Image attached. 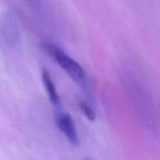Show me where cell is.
Masks as SVG:
<instances>
[{
	"label": "cell",
	"mask_w": 160,
	"mask_h": 160,
	"mask_svg": "<svg viewBox=\"0 0 160 160\" xmlns=\"http://www.w3.org/2000/svg\"><path fill=\"white\" fill-rule=\"evenodd\" d=\"M43 48L47 53L62 67L69 76L77 82H81L85 77V72L78 62L70 58L59 47L51 43L43 44Z\"/></svg>",
	"instance_id": "obj_1"
},
{
	"label": "cell",
	"mask_w": 160,
	"mask_h": 160,
	"mask_svg": "<svg viewBox=\"0 0 160 160\" xmlns=\"http://www.w3.org/2000/svg\"><path fill=\"white\" fill-rule=\"evenodd\" d=\"M56 123L59 129L63 133L72 145H78L79 138L77 132L76 127L70 114L67 112H59L56 116Z\"/></svg>",
	"instance_id": "obj_2"
},
{
	"label": "cell",
	"mask_w": 160,
	"mask_h": 160,
	"mask_svg": "<svg viewBox=\"0 0 160 160\" xmlns=\"http://www.w3.org/2000/svg\"><path fill=\"white\" fill-rule=\"evenodd\" d=\"M42 73V81H43L44 84H45V88L47 91L50 102H51L53 106H59V104H60V101H59V95H58L57 92H56V86H55L54 83L52 80L49 72L46 69H43Z\"/></svg>",
	"instance_id": "obj_3"
},
{
	"label": "cell",
	"mask_w": 160,
	"mask_h": 160,
	"mask_svg": "<svg viewBox=\"0 0 160 160\" xmlns=\"http://www.w3.org/2000/svg\"><path fill=\"white\" fill-rule=\"evenodd\" d=\"M79 108L81 109V112L84 113V115L90 121H94L96 118V115H95V111L93 110L92 107L88 104L86 102L84 101H80L78 103Z\"/></svg>",
	"instance_id": "obj_4"
},
{
	"label": "cell",
	"mask_w": 160,
	"mask_h": 160,
	"mask_svg": "<svg viewBox=\"0 0 160 160\" xmlns=\"http://www.w3.org/2000/svg\"><path fill=\"white\" fill-rule=\"evenodd\" d=\"M27 2H28L29 3L32 5H36L39 2V0H26Z\"/></svg>",
	"instance_id": "obj_5"
}]
</instances>
